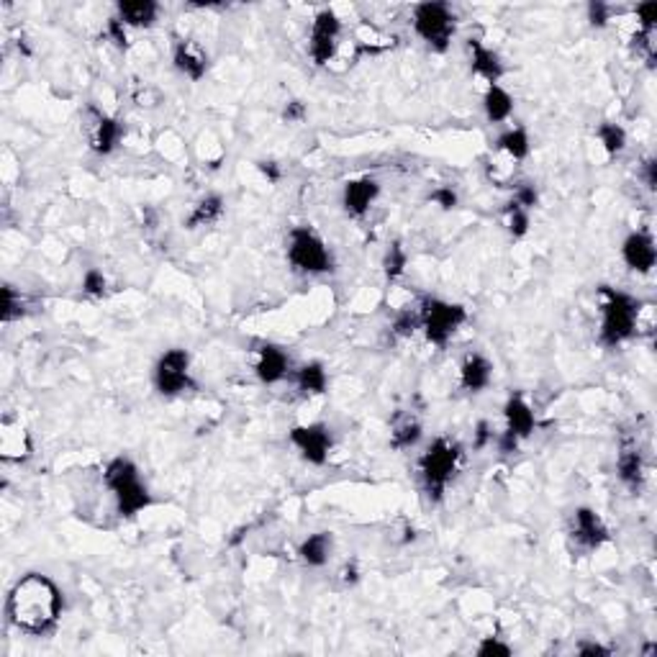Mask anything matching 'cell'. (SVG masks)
Here are the masks:
<instances>
[{"label": "cell", "mask_w": 657, "mask_h": 657, "mask_svg": "<svg viewBox=\"0 0 657 657\" xmlns=\"http://www.w3.org/2000/svg\"><path fill=\"white\" fill-rule=\"evenodd\" d=\"M380 185L375 177L363 175L352 177L347 180V185L342 190V205H344V214L352 219H363L367 211L373 208V204L378 201Z\"/></svg>", "instance_id": "9a60e30c"}, {"label": "cell", "mask_w": 657, "mask_h": 657, "mask_svg": "<svg viewBox=\"0 0 657 657\" xmlns=\"http://www.w3.org/2000/svg\"><path fill=\"white\" fill-rule=\"evenodd\" d=\"M423 434L422 419L413 413V411H398L391 422V447L403 453L419 444V439Z\"/></svg>", "instance_id": "44dd1931"}, {"label": "cell", "mask_w": 657, "mask_h": 657, "mask_svg": "<svg viewBox=\"0 0 657 657\" xmlns=\"http://www.w3.org/2000/svg\"><path fill=\"white\" fill-rule=\"evenodd\" d=\"M575 652L583 657H609L612 655V647L601 642H581L575 647Z\"/></svg>", "instance_id": "7bdbcfd3"}, {"label": "cell", "mask_w": 657, "mask_h": 657, "mask_svg": "<svg viewBox=\"0 0 657 657\" xmlns=\"http://www.w3.org/2000/svg\"><path fill=\"white\" fill-rule=\"evenodd\" d=\"M483 111L491 124H503L509 121L513 114V98L512 93L501 85H488L485 95H483Z\"/></svg>", "instance_id": "484cf974"}, {"label": "cell", "mask_w": 657, "mask_h": 657, "mask_svg": "<svg viewBox=\"0 0 657 657\" xmlns=\"http://www.w3.org/2000/svg\"><path fill=\"white\" fill-rule=\"evenodd\" d=\"M298 391L306 395H324L329 388V375L322 363H306L293 373Z\"/></svg>", "instance_id": "83f0119b"}, {"label": "cell", "mask_w": 657, "mask_h": 657, "mask_svg": "<svg viewBox=\"0 0 657 657\" xmlns=\"http://www.w3.org/2000/svg\"><path fill=\"white\" fill-rule=\"evenodd\" d=\"M126 29H129V26L114 15V18H108V24H105V39L114 46H118V49H126V46H129V34H126Z\"/></svg>", "instance_id": "8d00e7d4"}, {"label": "cell", "mask_w": 657, "mask_h": 657, "mask_svg": "<svg viewBox=\"0 0 657 657\" xmlns=\"http://www.w3.org/2000/svg\"><path fill=\"white\" fill-rule=\"evenodd\" d=\"M283 118L285 121H304L306 118V105L301 101H291L285 105V111H283Z\"/></svg>", "instance_id": "ee69618b"}, {"label": "cell", "mask_w": 657, "mask_h": 657, "mask_svg": "<svg viewBox=\"0 0 657 657\" xmlns=\"http://www.w3.org/2000/svg\"><path fill=\"white\" fill-rule=\"evenodd\" d=\"M339 36H342V18L332 8H322L311 21V34H308V55L316 67H326L334 59L339 49Z\"/></svg>", "instance_id": "9c48e42d"}, {"label": "cell", "mask_w": 657, "mask_h": 657, "mask_svg": "<svg viewBox=\"0 0 657 657\" xmlns=\"http://www.w3.org/2000/svg\"><path fill=\"white\" fill-rule=\"evenodd\" d=\"M173 65L183 77H188L193 83L204 80L208 73V55L198 42L193 39H177L173 46Z\"/></svg>", "instance_id": "e0dca14e"}, {"label": "cell", "mask_w": 657, "mask_h": 657, "mask_svg": "<svg viewBox=\"0 0 657 657\" xmlns=\"http://www.w3.org/2000/svg\"><path fill=\"white\" fill-rule=\"evenodd\" d=\"M622 260L632 273L650 275L657 264V244L650 229H634L622 242Z\"/></svg>", "instance_id": "7c38bea8"}, {"label": "cell", "mask_w": 657, "mask_h": 657, "mask_svg": "<svg viewBox=\"0 0 657 657\" xmlns=\"http://www.w3.org/2000/svg\"><path fill=\"white\" fill-rule=\"evenodd\" d=\"M512 201L522 205V208H526V211H532L534 205L540 204V190H537L534 183H519V185L513 188Z\"/></svg>", "instance_id": "d590c367"}, {"label": "cell", "mask_w": 657, "mask_h": 657, "mask_svg": "<svg viewBox=\"0 0 657 657\" xmlns=\"http://www.w3.org/2000/svg\"><path fill=\"white\" fill-rule=\"evenodd\" d=\"M334 552V537L332 532H314L298 547V557L308 568H324Z\"/></svg>", "instance_id": "cb8c5ba5"}, {"label": "cell", "mask_w": 657, "mask_h": 657, "mask_svg": "<svg viewBox=\"0 0 657 657\" xmlns=\"http://www.w3.org/2000/svg\"><path fill=\"white\" fill-rule=\"evenodd\" d=\"M463 460V444L450 437H437L419 457V483L429 503H442L447 488L457 475Z\"/></svg>", "instance_id": "277c9868"}, {"label": "cell", "mask_w": 657, "mask_h": 657, "mask_svg": "<svg viewBox=\"0 0 657 657\" xmlns=\"http://www.w3.org/2000/svg\"><path fill=\"white\" fill-rule=\"evenodd\" d=\"M224 211H226V204H224V198H221L219 193H208L204 195L198 204L190 208V214L185 216V229L190 232H195V229H205V226H214L216 221L224 216Z\"/></svg>", "instance_id": "d4e9b609"}, {"label": "cell", "mask_w": 657, "mask_h": 657, "mask_svg": "<svg viewBox=\"0 0 657 657\" xmlns=\"http://www.w3.org/2000/svg\"><path fill=\"white\" fill-rule=\"evenodd\" d=\"M152 383H154V391L164 398H175L193 391L195 380L190 370V352L183 347L162 352L152 370Z\"/></svg>", "instance_id": "ba28073f"}, {"label": "cell", "mask_w": 657, "mask_h": 657, "mask_svg": "<svg viewBox=\"0 0 657 657\" xmlns=\"http://www.w3.org/2000/svg\"><path fill=\"white\" fill-rule=\"evenodd\" d=\"M103 481H105V488L116 503V512L121 519H134L152 506L149 485L144 483L132 457H126V454L111 457L103 468Z\"/></svg>", "instance_id": "7a4b0ae2"}, {"label": "cell", "mask_w": 657, "mask_h": 657, "mask_svg": "<svg viewBox=\"0 0 657 657\" xmlns=\"http://www.w3.org/2000/svg\"><path fill=\"white\" fill-rule=\"evenodd\" d=\"M496 152L512 162H524L532 152V142L524 126H512L496 139Z\"/></svg>", "instance_id": "4316f807"}, {"label": "cell", "mask_w": 657, "mask_h": 657, "mask_svg": "<svg viewBox=\"0 0 657 657\" xmlns=\"http://www.w3.org/2000/svg\"><path fill=\"white\" fill-rule=\"evenodd\" d=\"M491 442H496L493 437V429H491V423L488 422H478L475 426V439H473V450H485Z\"/></svg>", "instance_id": "b9f144b4"}, {"label": "cell", "mask_w": 657, "mask_h": 657, "mask_svg": "<svg viewBox=\"0 0 657 657\" xmlns=\"http://www.w3.org/2000/svg\"><path fill=\"white\" fill-rule=\"evenodd\" d=\"M108 291V280L103 275L101 270H95V267H90L88 273L83 275V293L90 295V298H103Z\"/></svg>", "instance_id": "836d02e7"}, {"label": "cell", "mask_w": 657, "mask_h": 657, "mask_svg": "<svg viewBox=\"0 0 657 657\" xmlns=\"http://www.w3.org/2000/svg\"><path fill=\"white\" fill-rule=\"evenodd\" d=\"M596 139H599L603 152H606L609 157H616V154H622V152L627 149V132H624V126H619V124H613V121L599 124Z\"/></svg>", "instance_id": "f1b7e54d"}, {"label": "cell", "mask_w": 657, "mask_h": 657, "mask_svg": "<svg viewBox=\"0 0 657 657\" xmlns=\"http://www.w3.org/2000/svg\"><path fill=\"white\" fill-rule=\"evenodd\" d=\"M0 316H3L5 324L26 316V298L21 293H15L14 285H3V311H0Z\"/></svg>", "instance_id": "4dcf8cb0"}, {"label": "cell", "mask_w": 657, "mask_h": 657, "mask_svg": "<svg viewBox=\"0 0 657 657\" xmlns=\"http://www.w3.org/2000/svg\"><path fill=\"white\" fill-rule=\"evenodd\" d=\"M254 375L263 385H275L291 375V357L280 344L260 342L254 350Z\"/></svg>", "instance_id": "5bb4252c"}, {"label": "cell", "mask_w": 657, "mask_h": 657, "mask_svg": "<svg viewBox=\"0 0 657 657\" xmlns=\"http://www.w3.org/2000/svg\"><path fill=\"white\" fill-rule=\"evenodd\" d=\"M503 419H506L503 434H509L516 442L529 439L534 434V429H537V416H534V411L526 403V398L522 393L509 395V401L503 406Z\"/></svg>", "instance_id": "2e32d148"}, {"label": "cell", "mask_w": 657, "mask_h": 657, "mask_svg": "<svg viewBox=\"0 0 657 657\" xmlns=\"http://www.w3.org/2000/svg\"><path fill=\"white\" fill-rule=\"evenodd\" d=\"M288 263L295 273L304 275H326L334 270V254L322 236L311 226H295L288 234Z\"/></svg>", "instance_id": "52a82bcc"}, {"label": "cell", "mask_w": 657, "mask_h": 657, "mask_svg": "<svg viewBox=\"0 0 657 657\" xmlns=\"http://www.w3.org/2000/svg\"><path fill=\"white\" fill-rule=\"evenodd\" d=\"M491 383H493V363L481 352L465 354L460 365V388L465 393H483Z\"/></svg>", "instance_id": "ac0fdd59"}, {"label": "cell", "mask_w": 657, "mask_h": 657, "mask_svg": "<svg viewBox=\"0 0 657 657\" xmlns=\"http://www.w3.org/2000/svg\"><path fill=\"white\" fill-rule=\"evenodd\" d=\"M470 49V65H473V73L483 77L488 85H498L501 77L506 73L503 62L498 57V52H493L491 46H485L481 39H470L468 42Z\"/></svg>", "instance_id": "ffe728a7"}, {"label": "cell", "mask_w": 657, "mask_h": 657, "mask_svg": "<svg viewBox=\"0 0 657 657\" xmlns=\"http://www.w3.org/2000/svg\"><path fill=\"white\" fill-rule=\"evenodd\" d=\"M429 201H432L434 205H439L442 211H453L454 205L460 204V198H457V190L450 188V185H439V188L432 190Z\"/></svg>", "instance_id": "f35d334b"}, {"label": "cell", "mask_w": 657, "mask_h": 657, "mask_svg": "<svg viewBox=\"0 0 657 657\" xmlns=\"http://www.w3.org/2000/svg\"><path fill=\"white\" fill-rule=\"evenodd\" d=\"M411 26L423 45L432 52L442 55L450 49L454 34H457V15H454L453 5H447V3H437V0L419 3V5H413Z\"/></svg>", "instance_id": "8992f818"}, {"label": "cell", "mask_w": 657, "mask_h": 657, "mask_svg": "<svg viewBox=\"0 0 657 657\" xmlns=\"http://www.w3.org/2000/svg\"><path fill=\"white\" fill-rule=\"evenodd\" d=\"M342 578H344V583H357V578H360V575H357V568H354V565H350V568H344V570H342Z\"/></svg>", "instance_id": "bcb514c9"}, {"label": "cell", "mask_w": 657, "mask_h": 657, "mask_svg": "<svg viewBox=\"0 0 657 657\" xmlns=\"http://www.w3.org/2000/svg\"><path fill=\"white\" fill-rule=\"evenodd\" d=\"M31 437L21 422L5 419L0 426V454L5 463H24L31 457Z\"/></svg>", "instance_id": "d6986e66"}, {"label": "cell", "mask_w": 657, "mask_h": 657, "mask_svg": "<svg viewBox=\"0 0 657 657\" xmlns=\"http://www.w3.org/2000/svg\"><path fill=\"white\" fill-rule=\"evenodd\" d=\"M160 15V5L154 0H121L116 5V18L129 29H149Z\"/></svg>", "instance_id": "603a6c76"}, {"label": "cell", "mask_w": 657, "mask_h": 657, "mask_svg": "<svg viewBox=\"0 0 657 657\" xmlns=\"http://www.w3.org/2000/svg\"><path fill=\"white\" fill-rule=\"evenodd\" d=\"M257 167L263 170V175L270 180V183H278L280 180V170L275 162H257Z\"/></svg>", "instance_id": "f6af8a7d"}, {"label": "cell", "mask_w": 657, "mask_h": 657, "mask_svg": "<svg viewBox=\"0 0 657 657\" xmlns=\"http://www.w3.org/2000/svg\"><path fill=\"white\" fill-rule=\"evenodd\" d=\"M65 593L45 572H26L14 583L5 599L8 624L26 637H49L59 627Z\"/></svg>", "instance_id": "6da1fadb"}, {"label": "cell", "mask_w": 657, "mask_h": 657, "mask_svg": "<svg viewBox=\"0 0 657 657\" xmlns=\"http://www.w3.org/2000/svg\"><path fill=\"white\" fill-rule=\"evenodd\" d=\"M640 180L644 183V188L650 190V193H655L657 190V162L655 157H647V160L640 164Z\"/></svg>", "instance_id": "60d3db41"}, {"label": "cell", "mask_w": 657, "mask_h": 657, "mask_svg": "<svg viewBox=\"0 0 657 657\" xmlns=\"http://www.w3.org/2000/svg\"><path fill=\"white\" fill-rule=\"evenodd\" d=\"M642 301L624 291L609 285L599 288V342L609 350L622 347L624 342L637 336V319H640Z\"/></svg>", "instance_id": "3957f363"}, {"label": "cell", "mask_w": 657, "mask_h": 657, "mask_svg": "<svg viewBox=\"0 0 657 657\" xmlns=\"http://www.w3.org/2000/svg\"><path fill=\"white\" fill-rule=\"evenodd\" d=\"M634 15H637V31L657 34V3H640L634 8Z\"/></svg>", "instance_id": "e575fe53"}, {"label": "cell", "mask_w": 657, "mask_h": 657, "mask_svg": "<svg viewBox=\"0 0 657 657\" xmlns=\"http://www.w3.org/2000/svg\"><path fill=\"white\" fill-rule=\"evenodd\" d=\"M422 329L419 324V308H401L398 314L393 316V324H391V332L398 339H409L416 332Z\"/></svg>", "instance_id": "d6a6232c"}, {"label": "cell", "mask_w": 657, "mask_h": 657, "mask_svg": "<svg viewBox=\"0 0 657 657\" xmlns=\"http://www.w3.org/2000/svg\"><path fill=\"white\" fill-rule=\"evenodd\" d=\"M478 655H483V657H491V655L509 657V655H513V647H512V644L501 642V637H483V642L478 644Z\"/></svg>", "instance_id": "74e56055"}, {"label": "cell", "mask_w": 657, "mask_h": 657, "mask_svg": "<svg viewBox=\"0 0 657 657\" xmlns=\"http://www.w3.org/2000/svg\"><path fill=\"white\" fill-rule=\"evenodd\" d=\"M570 540L575 542L581 550H599L606 542L612 540L609 526L601 519V513L591 506H578L570 513Z\"/></svg>", "instance_id": "8fae6325"}, {"label": "cell", "mask_w": 657, "mask_h": 657, "mask_svg": "<svg viewBox=\"0 0 657 657\" xmlns=\"http://www.w3.org/2000/svg\"><path fill=\"white\" fill-rule=\"evenodd\" d=\"M419 324L429 344L434 347H447V342L453 339L463 324L468 322V308L463 304H453L437 295H426L419 304Z\"/></svg>", "instance_id": "5b68a950"}, {"label": "cell", "mask_w": 657, "mask_h": 657, "mask_svg": "<svg viewBox=\"0 0 657 657\" xmlns=\"http://www.w3.org/2000/svg\"><path fill=\"white\" fill-rule=\"evenodd\" d=\"M613 15V8L609 3H601V0H593V3H588V21L593 24V26H606L609 21H612Z\"/></svg>", "instance_id": "ab89813d"}, {"label": "cell", "mask_w": 657, "mask_h": 657, "mask_svg": "<svg viewBox=\"0 0 657 657\" xmlns=\"http://www.w3.org/2000/svg\"><path fill=\"white\" fill-rule=\"evenodd\" d=\"M124 136V126L121 121L108 116L98 105H88V146L95 154H111Z\"/></svg>", "instance_id": "4fadbf2b"}, {"label": "cell", "mask_w": 657, "mask_h": 657, "mask_svg": "<svg viewBox=\"0 0 657 657\" xmlns=\"http://www.w3.org/2000/svg\"><path fill=\"white\" fill-rule=\"evenodd\" d=\"M529 214H532V211H526V208H522L519 204H513V201L506 204V208H503V219H506V229H509V234H512L513 239L526 236V232H529Z\"/></svg>", "instance_id": "1f68e13d"}, {"label": "cell", "mask_w": 657, "mask_h": 657, "mask_svg": "<svg viewBox=\"0 0 657 657\" xmlns=\"http://www.w3.org/2000/svg\"><path fill=\"white\" fill-rule=\"evenodd\" d=\"M288 439L308 465H316V468L326 465L332 447H334V434L324 422L298 423L288 432Z\"/></svg>", "instance_id": "30bf717a"}, {"label": "cell", "mask_w": 657, "mask_h": 657, "mask_svg": "<svg viewBox=\"0 0 657 657\" xmlns=\"http://www.w3.org/2000/svg\"><path fill=\"white\" fill-rule=\"evenodd\" d=\"M406 267H409V252H406V247H403L401 242H393V244L388 247V252H385V257H383L385 278L398 280L406 273Z\"/></svg>", "instance_id": "f546056e"}, {"label": "cell", "mask_w": 657, "mask_h": 657, "mask_svg": "<svg viewBox=\"0 0 657 657\" xmlns=\"http://www.w3.org/2000/svg\"><path fill=\"white\" fill-rule=\"evenodd\" d=\"M616 475H619V481L627 485L629 491H642L644 485V457L640 453V447H634V444H624L622 450H619V457H616Z\"/></svg>", "instance_id": "7402d4cb"}]
</instances>
